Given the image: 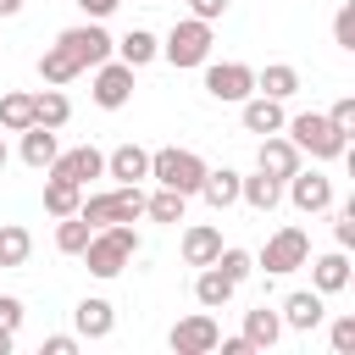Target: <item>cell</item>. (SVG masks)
<instances>
[{
  "label": "cell",
  "instance_id": "obj_45",
  "mask_svg": "<svg viewBox=\"0 0 355 355\" xmlns=\"http://www.w3.org/2000/svg\"><path fill=\"white\" fill-rule=\"evenodd\" d=\"M22 11V0H0V17H17Z\"/></svg>",
  "mask_w": 355,
  "mask_h": 355
},
{
  "label": "cell",
  "instance_id": "obj_35",
  "mask_svg": "<svg viewBox=\"0 0 355 355\" xmlns=\"http://www.w3.org/2000/svg\"><path fill=\"white\" fill-rule=\"evenodd\" d=\"M333 39H338V50H355V0L338 6V17H333Z\"/></svg>",
  "mask_w": 355,
  "mask_h": 355
},
{
  "label": "cell",
  "instance_id": "obj_25",
  "mask_svg": "<svg viewBox=\"0 0 355 355\" xmlns=\"http://www.w3.org/2000/svg\"><path fill=\"white\" fill-rule=\"evenodd\" d=\"M255 94L288 100V94H300V72H294L288 61H272V67H261V72H255Z\"/></svg>",
  "mask_w": 355,
  "mask_h": 355
},
{
  "label": "cell",
  "instance_id": "obj_30",
  "mask_svg": "<svg viewBox=\"0 0 355 355\" xmlns=\"http://www.w3.org/2000/svg\"><path fill=\"white\" fill-rule=\"evenodd\" d=\"M78 72H83V67H78V61H72V55H67L61 44H50V50L39 55V78H44L50 89H61V83H72Z\"/></svg>",
  "mask_w": 355,
  "mask_h": 355
},
{
  "label": "cell",
  "instance_id": "obj_12",
  "mask_svg": "<svg viewBox=\"0 0 355 355\" xmlns=\"http://www.w3.org/2000/svg\"><path fill=\"white\" fill-rule=\"evenodd\" d=\"M50 178H67V183H89V178H105V155L94 144H72V150H55V161L44 166Z\"/></svg>",
  "mask_w": 355,
  "mask_h": 355
},
{
  "label": "cell",
  "instance_id": "obj_8",
  "mask_svg": "<svg viewBox=\"0 0 355 355\" xmlns=\"http://www.w3.org/2000/svg\"><path fill=\"white\" fill-rule=\"evenodd\" d=\"M205 94L222 100V105H239L255 94V67L244 61H205Z\"/></svg>",
  "mask_w": 355,
  "mask_h": 355
},
{
  "label": "cell",
  "instance_id": "obj_9",
  "mask_svg": "<svg viewBox=\"0 0 355 355\" xmlns=\"http://www.w3.org/2000/svg\"><path fill=\"white\" fill-rule=\"evenodd\" d=\"M89 94H94V105H100V111H122V105L133 100V67H128V61H116V55H111V61H100V67H94V89H89Z\"/></svg>",
  "mask_w": 355,
  "mask_h": 355
},
{
  "label": "cell",
  "instance_id": "obj_20",
  "mask_svg": "<svg viewBox=\"0 0 355 355\" xmlns=\"http://www.w3.org/2000/svg\"><path fill=\"white\" fill-rule=\"evenodd\" d=\"M105 178H116V183H139V178H150V150H139V144H116V150L105 155Z\"/></svg>",
  "mask_w": 355,
  "mask_h": 355
},
{
  "label": "cell",
  "instance_id": "obj_26",
  "mask_svg": "<svg viewBox=\"0 0 355 355\" xmlns=\"http://www.w3.org/2000/svg\"><path fill=\"white\" fill-rule=\"evenodd\" d=\"M55 150H61V144H55V128H39V122L22 128V161H28L33 172H44V166L55 161Z\"/></svg>",
  "mask_w": 355,
  "mask_h": 355
},
{
  "label": "cell",
  "instance_id": "obj_44",
  "mask_svg": "<svg viewBox=\"0 0 355 355\" xmlns=\"http://www.w3.org/2000/svg\"><path fill=\"white\" fill-rule=\"evenodd\" d=\"M11 344H17V333H6V327H0V355H11Z\"/></svg>",
  "mask_w": 355,
  "mask_h": 355
},
{
  "label": "cell",
  "instance_id": "obj_13",
  "mask_svg": "<svg viewBox=\"0 0 355 355\" xmlns=\"http://www.w3.org/2000/svg\"><path fill=\"white\" fill-rule=\"evenodd\" d=\"M327 294H316V288H294L283 305H277V316H283V327H294V333H311V327H322L327 322V305H322Z\"/></svg>",
  "mask_w": 355,
  "mask_h": 355
},
{
  "label": "cell",
  "instance_id": "obj_2",
  "mask_svg": "<svg viewBox=\"0 0 355 355\" xmlns=\"http://www.w3.org/2000/svg\"><path fill=\"white\" fill-rule=\"evenodd\" d=\"M283 133H288V139H294V150H300V155H311V161H338V155L349 150V139H344L327 116H316V111L288 116V122H283Z\"/></svg>",
  "mask_w": 355,
  "mask_h": 355
},
{
  "label": "cell",
  "instance_id": "obj_6",
  "mask_svg": "<svg viewBox=\"0 0 355 355\" xmlns=\"http://www.w3.org/2000/svg\"><path fill=\"white\" fill-rule=\"evenodd\" d=\"M161 55L172 67H205L211 61V22H200V17L172 22V33L161 39Z\"/></svg>",
  "mask_w": 355,
  "mask_h": 355
},
{
  "label": "cell",
  "instance_id": "obj_11",
  "mask_svg": "<svg viewBox=\"0 0 355 355\" xmlns=\"http://www.w3.org/2000/svg\"><path fill=\"white\" fill-rule=\"evenodd\" d=\"M216 338H222V327H216V316H205V311H194V316L172 322V333H166V344H172L178 355H211V349H216Z\"/></svg>",
  "mask_w": 355,
  "mask_h": 355
},
{
  "label": "cell",
  "instance_id": "obj_33",
  "mask_svg": "<svg viewBox=\"0 0 355 355\" xmlns=\"http://www.w3.org/2000/svg\"><path fill=\"white\" fill-rule=\"evenodd\" d=\"M89 233H94V227H89L78 211H72V216H55V250H61V255H83Z\"/></svg>",
  "mask_w": 355,
  "mask_h": 355
},
{
  "label": "cell",
  "instance_id": "obj_1",
  "mask_svg": "<svg viewBox=\"0 0 355 355\" xmlns=\"http://www.w3.org/2000/svg\"><path fill=\"white\" fill-rule=\"evenodd\" d=\"M133 255H139V233H133V222L94 227V233H89V244H83V266H89L94 277H116Z\"/></svg>",
  "mask_w": 355,
  "mask_h": 355
},
{
  "label": "cell",
  "instance_id": "obj_14",
  "mask_svg": "<svg viewBox=\"0 0 355 355\" xmlns=\"http://www.w3.org/2000/svg\"><path fill=\"white\" fill-rule=\"evenodd\" d=\"M239 122H244V133H283L288 111L272 94H250V100H239Z\"/></svg>",
  "mask_w": 355,
  "mask_h": 355
},
{
  "label": "cell",
  "instance_id": "obj_23",
  "mask_svg": "<svg viewBox=\"0 0 355 355\" xmlns=\"http://www.w3.org/2000/svg\"><path fill=\"white\" fill-rule=\"evenodd\" d=\"M244 338H250V349H272V344L283 338V316H277L272 305L244 311Z\"/></svg>",
  "mask_w": 355,
  "mask_h": 355
},
{
  "label": "cell",
  "instance_id": "obj_39",
  "mask_svg": "<svg viewBox=\"0 0 355 355\" xmlns=\"http://www.w3.org/2000/svg\"><path fill=\"white\" fill-rule=\"evenodd\" d=\"M0 327H6V333L22 327V300H17V294H0Z\"/></svg>",
  "mask_w": 355,
  "mask_h": 355
},
{
  "label": "cell",
  "instance_id": "obj_41",
  "mask_svg": "<svg viewBox=\"0 0 355 355\" xmlns=\"http://www.w3.org/2000/svg\"><path fill=\"white\" fill-rule=\"evenodd\" d=\"M44 355H78V338L72 333H50L44 338Z\"/></svg>",
  "mask_w": 355,
  "mask_h": 355
},
{
  "label": "cell",
  "instance_id": "obj_27",
  "mask_svg": "<svg viewBox=\"0 0 355 355\" xmlns=\"http://www.w3.org/2000/svg\"><path fill=\"white\" fill-rule=\"evenodd\" d=\"M22 128H33V94L11 89V94H0V133H22Z\"/></svg>",
  "mask_w": 355,
  "mask_h": 355
},
{
  "label": "cell",
  "instance_id": "obj_32",
  "mask_svg": "<svg viewBox=\"0 0 355 355\" xmlns=\"http://www.w3.org/2000/svg\"><path fill=\"white\" fill-rule=\"evenodd\" d=\"M183 205H189V194H178V189L144 194V216H150V222H183Z\"/></svg>",
  "mask_w": 355,
  "mask_h": 355
},
{
  "label": "cell",
  "instance_id": "obj_34",
  "mask_svg": "<svg viewBox=\"0 0 355 355\" xmlns=\"http://www.w3.org/2000/svg\"><path fill=\"white\" fill-rule=\"evenodd\" d=\"M211 266H216V272H222V277H233V283H244V277H250V272H255V255H250V250H233V244H222V250H216V261H211Z\"/></svg>",
  "mask_w": 355,
  "mask_h": 355
},
{
  "label": "cell",
  "instance_id": "obj_38",
  "mask_svg": "<svg viewBox=\"0 0 355 355\" xmlns=\"http://www.w3.org/2000/svg\"><path fill=\"white\" fill-rule=\"evenodd\" d=\"M327 122H333V128H338V133H344V139H355V100H349V94H344V100H338V105H333V111H327Z\"/></svg>",
  "mask_w": 355,
  "mask_h": 355
},
{
  "label": "cell",
  "instance_id": "obj_43",
  "mask_svg": "<svg viewBox=\"0 0 355 355\" xmlns=\"http://www.w3.org/2000/svg\"><path fill=\"white\" fill-rule=\"evenodd\" d=\"M216 349H222V355H255V349H250V338H244V333H239V338H216Z\"/></svg>",
  "mask_w": 355,
  "mask_h": 355
},
{
  "label": "cell",
  "instance_id": "obj_21",
  "mask_svg": "<svg viewBox=\"0 0 355 355\" xmlns=\"http://www.w3.org/2000/svg\"><path fill=\"white\" fill-rule=\"evenodd\" d=\"M216 250H222V227H211V222L183 227V261H189V266H211Z\"/></svg>",
  "mask_w": 355,
  "mask_h": 355
},
{
  "label": "cell",
  "instance_id": "obj_31",
  "mask_svg": "<svg viewBox=\"0 0 355 355\" xmlns=\"http://www.w3.org/2000/svg\"><path fill=\"white\" fill-rule=\"evenodd\" d=\"M83 205V189L78 183H67V178H44V211L50 216H72Z\"/></svg>",
  "mask_w": 355,
  "mask_h": 355
},
{
  "label": "cell",
  "instance_id": "obj_7",
  "mask_svg": "<svg viewBox=\"0 0 355 355\" xmlns=\"http://www.w3.org/2000/svg\"><path fill=\"white\" fill-rule=\"evenodd\" d=\"M55 44H61V50H67V55H72L83 72L116 55V39H111V33H105L94 17H89V22H78V28H61V33H55Z\"/></svg>",
  "mask_w": 355,
  "mask_h": 355
},
{
  "label": "cell",
  "instance_id": "obj_5",
  "mask_svg": "<svg viewBox=\"0 0 355 355\" xmlns=\"http://www.w3.org/2000/svg\"><path fill=\"white\" fill-rule=\"evenodd\" d=\"M311 261V233L305 227H277L272 239H266V250L255 255V266L266 272V277H288V272H300Z\"/></svg>",
  "mask_w": 355,
  "mask_h": 355
},
{
  "label": "cell",
  "instance_id": "obj_29",
  "mask_svg": "<svg viewBox=\"0 0 355 355\" xmlns=\"http://www.w3.org/2000/svg\"><path fill=\"white\" fill-rule=\"evenodd\" d=\"M28 255H33V233L22 222H6L0 227V266H28Z\"/></svg>",
  "mask_w": 355,
  "mask_h": 355
},
{
  "label": "cell",
  "instance_id": "obj_28",
  "mask_svg": "<svg viewBox=\"0 0 355 355\" xmlns=\"http://www.w3.org/2000/svg\"><path fill=\"white\" fill-rule=\"evenodd\" d=\"M67 116H72V100L61 89H39L33 94V122L39 128H67Z\"/></svg>",
  "mask_w": 355,
  "mask_h": 355
},
{
  "label": "cell",
  "instance_id": "obj_10",
  "mask_svg": "<svg viewBox=\"0 0 355 355\" xmlns=\"http://www.w3.org/2000/svg\"><path fill=\"white\" fill-rule=\"evenodd\" d=\"M283 194L294 200V211L316 216V211H327V205H333V178H322L316 166H311V172L300 166V172H288V178H283Z\"/></svg>",
  "mask_w": 355,
  "mask_h": 355
},
{
  "label": "cell",
  "instance_id": "obj_40",
  "mask_svg": "<svg viewBox=\"0 0 355 355\" xmlns=\"http://www.w3.org/2000/svg\"><path fill=\"white\" fill-rule=\"evenodd\" d=\"M189 11L200 22H216V17H227V0H189Z\"/></svg>",
  "mask_w": 355,
  "mask_h": 355
},
{
  "label": "cell",
  "instance_id": "obj_3",
  "mask_svg": "<svg viewBox=\"0 0 355 355\" xmlns=\"http://www.w3.org/2000/svg\"><path fill=\"white\" fill-rule=\"evenodd\" d=\"M78 216H83L89 227L139 222V216H144V189H139V183H116V189H105V194H89V200L78 205Z\"/></svg>",
  "mask_w": 355,
  "mask_h": 355
},
{
  "label": "cell",
  "instance_id": "obj_16",
  "mask_svg": "<svg viewBox=\"0 0 355 355\" xmlns=\"http://www.w3.org/2000/svg\"><path fill=\"white\" fill-rule=\"evenodd\" d=\"M305 266H311V288H316V294L349 288V250H327V255H316V261H305Z\"/></svg>",
  "mask_w": 355,
  "mask_h": 355
},
{
  "label": "cell",
  "instance_id": "obj_42",
  "mask_svg": "<svg viewBox=\"0 0 355 355\" xmlns=\"http://www.w3.org/2000/svg\"><path fill=\"white\" fill-rule=\"evenodd\" d=\"M116 6H122V0H78V11H83V17H94V22H105Z\"/></svg>",
  "mask_w": 355,
  "mask_h": 355
},
{
  "label": "cell",
  "instance_id": "obj_36",
  "mask_svg": "<svg viewBox=\"0 0 355 355\" xmlns=\"http://www.w3.org/2000/svg\"><path fill=\"white\" fill-rule=\"evenodd\" d=\"M333 239H338V250L355 244V205H338L333 211Z\"/></svg>",
  "mask_w": 355,
  "mask_h": 355
},
{
  "label": "cell",
  "instance_id": "obj_15",
  "mask_svg": "<svg viewBox=\"0 0 355 355\" xmlns=\"http://www.w3.org/2000/svg\"><path fill=\"white\" fill-rule=\"evenodd\" d=\"M255 166H261V172H272V178H288V172H300V150H294V139H283V133H261Z\"/></svg>",
  "mask_w": 355,
  "mask_h": 355
},
{
  "label": "cell",
  "instance_id": "obj_24",
  "mask_svg": "<svg viewBox=\"0 0 355 355\" xmlns=\"http://www.w3.org/2000/svg\"><path fill=\"white\" fill-rule=\"evenodd\" d=\"M233 294H239V283H233V277H222L216 266H200V277H194V300H200L205 311H222Z\"/></svg>",
  "mask_w": 355,
  "mask_h": 355
},
{
  "label": "cell",
  "instance_id": "obj_17",
  "mask_svg": "<svg viewBox=\"0 0 355 355\" xmlns=\"http://www.w3.org/2000/svg\"><path fill=\"white\" fill-rule=\"evenodd\" d=\"M200 200H205L211 211L239 205V172H233V166H205V178H200Z\"/></svg>",
  "mask_w": 355,
  "mask_h": 355
},
{
  "label": "cell",
  "instance_id": "obj_37",
  "mask_svg": "<svg viewBox=\"0 0 355 355\" xmlns=\"http://www.w3.org/2000/svg\"><path fill=\"white\" fill-rule=\"evenodd\" d=\"M327 338H333V355H355V316H338Z\"/></svg>",
  "mask_w": 355,
  "mask_h": 355
},
{
  "label": "cell",
  "instance_id": "obj_46",
  "mask_svg": "<svg viewBox=\"0 0 355 355\" xmlns=\"http://www.w3.org/2000/svg\"><path fill=\"white\" fill-rule=\"evenodd\" d=\"M6 155H11V150H6V139H0V166H6Z\"/></svg>",
  "mask_w": 355,
  "mask_h": 355
},
{
  "label": "cell",
  "instance_id": "obj_18",
  "mask_svg": "<svg viewBox=\"0 0 355 355\" xmlns=\"http://www.w3.org/2000/svg\"><path fill=\"white\" fill-rule=\"evenodd\" d=\"M239 200L266 216V211H277V200H283V178H272V172L255 166V178H239Z\"/></svg>",
  "mask_w": 355,
  "mask_h": 355
},
{
  "label": "cell",
  "instance_id": "obj_22",
  "mask_svg": "<svg viewBox=\"0 0 355 355\" xmlns=\"http://www.w3.org/2000/svg\"><path fill=\"white\" fill-rule=\"evenodd\" d=\"M155 55H161V39H155L150 28H128V33L116 39V61H128L133 72H139V67H150Z\"/></svg>",
  "mask_w": 355,
  "mask_h": 355
},
{
  "label": "cell",
  "instance_id": "obj_19",
  "mask_svg": "<svg viewBox=\"0 0 355 355\" xmlns=\"http://www.w3.org/2000/svg\"><path fill=\"white\" fill-rule=\"evenodd\" d=\"M72 322H78V338H105L111 327H116V305L111 300H78V311H72Z\"/></svg>",
  "mask_w": 355,
  "mask_h": 355
},
{
  "label": "cell",
  "instance_id": "obj_4",
  "mask_svg": "<svg viewBox=\"0 0 355 355\" xmlns=\"http://www.w3.org/2000/svg\"><path fill=\"white\" fill-rule=\"evenodd\" d=\"M150 178H155L161 189H178V194H200L205 161H200L194 150H178V144H166V150H155V155H150Z\"/></svg>",
  "mask_w": 355,
  "mask_h": 355
}]
</instances>
